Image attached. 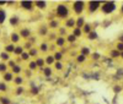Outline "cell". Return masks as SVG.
<instances>
[{
    "label": "cell",
    "instance_id": "obj_1",
    "mask_svg": "<svg viewBox=\"0 0 123 104\" xmlns=\"http://www.w3.org/2000/svg\"><path fill=\"white\" fill-rule=\"evenodd\" d=\"M53 11H54V17L58 18L60 22H63L70 16H73L70 10V1H62V3L55 4Z\"/></svg>",
    "mask_w": 123,
    "mask_h": 104
},
{
    "label": "cell",
    "instance_id": "obj_2",
    "mask_svg": "<svg viewBox=\"0 0 123 104\" xmlns=\"http://www.w3.org/2000/svg\"><path fill=\"white\" fill-rule=\"evenodd\" d=\"M70 10H71V15L74 17L84 16L86 14V1H83V0L70 1Z\"/></svg>",
    "mask_w": 123,
    "mask_h": 104
},
{
    "label": "cell",
    "instance_id": "obj_3",
    "mask_svg": "<svg viewBox=\"0 0 123 104\" xmlns=\"http://www.w3.org/2000/svg\"><path fill=\"white\" fill-rule=\"evenodd\" d=\"M118 11V4L116 1H101V7H100V12L105 16L113 15Z\"/></svg>",
    "mask_w": 123,
    "mask_h": 104
},
{
    "label": "cell",
    "instance_id": "obj_4",
    "mask_svg": "<svg viewBox=\"0 0 123 104\" xmlns=\"http://www.w3.org/2000/svg\"><path fill=\"white\" fill-rule=\"evenodd\" d=\"M100 7H101V1H96V0L86 1V14L95 15V14L100 12Z\"/></svg>",
    "mask_w": 123,
    "mask_h": 104
},
{
    "label": "cell",
    "instance_id": "obj_5",
    "mask_svg": "<svg viewBox=\"0 0 123 104\" xmlns=\"http://www.w3.org/2000/svg\"><path fill=\"white\" fill-rule=\"evenodd\" d=\"M20 10H22L24 12H28V14H32L36 11L35 9V3L33 1H30V0H24V1H20L17 3Z\"/></svg>",
    "mask_w": 123,
    "mask_h": 104
},
{
    "label": "cell",
    "instance_id": "obj_6",
    "mask_svg": "<svg viewBox=\"0 0 123 104\" xmlns=\"http://www.w3.org/2000/svg\"><path fill=\"white\" fill-rule=\"evenodd\" d=\"M17 33L20 34V37H21L22 42H24V40H27L33 34V33H32V29H31L30 27H27V26H22V27H20V28H18V31H17Z\"/></svg>",
    "mask_w": 123,
    "mask_h": 104
},
{
    "label": "cell",
    "instance_id": "obj_7",
    "mask_svg": "<svg viewBox=\"0 0 123 104\" xmlns=\"http://www.w3.org/2000/svg\"><path fill=\"white\" fill-rule=\"evenodd\" d=\"M49 44H50V43H48V42H47L46 39L38 42L37 48H38V50H39V54L42 55V56H44V55L49 54Z\"/></svg>",
    "mask_w": 123,
    "mask_h": 104
},
{
    "label": "cell",
    "instance_id": "obj_8",
    "mask_svg": "<svg viewBox=\"0 0 123 104\" xmlns=\"http://www.w3.org/2000/svg\"><path fill=\"white\" fill-rule=\"evenodd\" d=\"M49 32H50V31H49L47 23L42 22V23H39V26L37 27V34H36V36L39 37V38H44V39H46V37L48 36Z\"/></svg>",
    "mask_w": 123,
    "mask_h": 104
},
{
    "label": "cell",
    "instance_id": "obj_9",
    "mask_svg": "<svg viewBox=\"0 0 123 104\" xmlns=\"http://www.w3.org/2000/svg\"><path fill=\"white\" fill-rule=\"evenodd\" d=\"M7 22H9V25L11 27L17 28V27H20V25H21L22 20H21V16H20L18 14H14V15H11L7 18Z\"/></svg>",
    "mask_w": 123,
    "mask_h": 104
},
{
    "label": "cell",
    "instance_id": "obj_10",
    "mask_svg": "<svg viewBox=\"0 0 123 104\" xmlns=\"http://www.w3.org/2000/svg\"><path fill=\"white\" fill-rule=\"evenodd\" d=\"M38 71L41 72V75H42L44 78H47V80H52L53 76H54V70H53L52 66H44L43 69H41Z\"/></svg>",
    "mask_w": 123,
    "mask_h": 104
},
{
    "label": "cell",
    "instance_id": "obj_11",
    "mask_svg": "<svg viewBox=\"0 0 123 104\" xmlns=\"http://www.w3.org/2000/svg\"><path fill=\"white\" fill-rule=\"evenodd\" d=\"M47 26H48V28H49V31H53V32H55V31L62 26V22L58 20V18H55V17H52L48 22H47Z\"/></svg>",
    "mask_w": 123,
    "mask_h": 104
},
{
    "label": "cell",
    "instance_id": "obj_12",
    "mask_svg": "<svg viewBox=\"0 0 123 104\" xmlns=\"http://www.w3.org/2000/svg\"><path fill=\"white\" fill-rule=\"evenodd\" d=\"M35 3V9L38 10V11H47L48 7H49V3L48 1H44V0H36Z\"/></svg>",
    "mask_w": 123,
    "mask_h": 104
},
{
    "label": "cell",
    "instance_id": "obj_13",
    "mask_svg": "<svg viewBox=\"0 0 123 104\" xmlns=\"http://www.w3.org/2000/svg\"><path fill=\"white\" fill-rule=\"evenodd\" d=\"M9 39H10V43H12L14 45H18V44H21V42H22L20 34L17 33V31H12L9 36Z\"/></svg>",
    "mask_w": 123,
    "mask_h": 104
},
{
    "label": "cell",
    "instance_id": "obj_14",
    "mask_svg": "<svg viewBox=\"0 0 123 104\" xmlns=\"http://www.w3.org/2000/svg\"><path fill=\"white\" fill-rule=\"evenodd\" d=\"M62 26L65 27L69 32H70V31L75 27V17H74V16H70L69 18H67L65 21H63V25H62Z\"/></svg>",
    "mask_w": 123,
    "mask_h": 104
},
{
    "label": "cell",
    "instance_id": "obj_15",
    "mask_svg": "<svg viewBox=\"0 0 123 104\" xmlns=\"http://www.w3.org/2000/svg\"><path fill=\"white\" fill-rule=\"evenodd\" d=\"M54 45L57 47V49H58V50L67 48V47H68V44H67L65 37H59V36H58V37H57V39L54 40Z\"/></svg>",
    "mask_w": 123,
    "mask_h": 104
},
{
    "label": "cell",
    "instance_id": "obj_16",
    "mask_svg": "<svg viewBox=\"0 0 123 104\" xmlns=\"http://www.w3.org/2000/svg\"><path fill=\"white\" fill-rule=\"evenodd\" d=\"M85 37H86V39L89 42H91V43H94V42H96V40L100 39V34H98V32H97L96 29H92L91 32L89 34H86Z\"/></svg>",
    "mask_w": 123,
    "mask_h": 104
},
{
    "label": "cell",
    "instance_id": "obj_17",
    "mask_svg": "<svg viewBox=\"0 0 123 104\" xmlns=\"http://www.w3.org/2000/svg\"><path fill=\"white\" fill-rule=\"evenodd\" d=\"M14 77H15V75L12 74V72L11 71H7V72H5V74H3L1 75V81L3 82H5V83H7V85H9V83H12V81H14Z\"/></svg>",
    "mask_w": 123,
    "mask_h": 104
},
{
    "label": "cell",
    "instance_id": "obj_18",
    "mask_svg": "<svg viewBox=\"0 0 123 104\" xmlns=\"http://www.w3.org/2000/svg\"><path fill=\"white\" fill-rule=\"evenodd\" d=\"M7 11H6V9L5 7H0V26H3L7 22Z\"/></svg>",
    "mask_w": 123,
    "mask_h": 104
},
{
    "label": "cell",
    "instance_id": "obj_19",
    "mask_svg": "<svg viewBox=\"0 0 123 104\" xmlns=\"http://www.w3.org/2000/svg\"><path fill=\"white\" fill-rule=\"evenodd\" d=\"M87 22L86 21V16L84 15V16H78V17H75V27L76 28H83L84 27V25Z\"/></svg>",
    "mask_w": 123,
    "mask_h": 104
},
{
    "label": "cell",
    "instance_id": "obj_20",
    "mask_svg": "<svg viewBox=\"0 0 123 104\" xmlns=\"http://www.w3.org/2000/svg\"><path fill=\"white\" fill-rule=\"evenodd\" d=\"M91 53H92V49H91L89 45H81V47L79 48V54L84 55V56H86V58H89V56L91 55Z\"/></svg>",
    "mask_w": 123,
    "mask_h": 104
},
{
    "label": "cell",
    "instance_id": "obj_21",
    "mask_svg": "<svg viewBox=\"0 0 123 104\" xmlns=\"http://www.w3.org/2000/svg\"><path fill=\"white\" fill-rule=\"evenodd\" d=\"M12 83H14V86H15V87L24 86L25 83H26V80H25V77H24L22 75H18V76H15V77H14Z\"/></svg>",
    "mask_w": 123,
    "mask_h": 104
},
{
    "label": "cell",
    "instance_id": "obj_22",
    "mask_svg": "<svg viewBox=\"0 0 123 104\" xmlns=\"http://www.w3.org/2000/svg\"><path fill=\"white\" fill-rule=\"evenodd\" d=\"M53 70H54V72H62V71H64L65 70V64L63 61H55L54 64H53Z\"/></svg>",
    "mask_w": 123,
    "mask_h": 104
},
{
    "label": "cell",
    "instance_id": "obj_23",
    "mask_svg": "<svg viewBox=\"0 0 123 104\" xmlns=\"http://www.w3.org/2000/svg\"><path fill=\"white\" fill-rule=\"evenodd\" d=\"M24 69H25V67H24L21 64H16V65H15V66H14L11 70H10V71H11L15 76H18V75H22Z\"/></svg>",
    "mask_w": 123,
    "mask_h": 104
},
{
    "label": "cell",
    "instance_id": "obj_24",
    "mask_svg": "<svg viewBox=\"0 0 123 104\" xmlns=\"http://www.w3.org/2000/svg\"><path fill=\"white\" fill-rule=\"evenodd\" d=\"M119 54H121V53H119L118 50H116L115 48H112V49L108 51V55H107V56H108L111 60L115 61V60H118V59H119Z\"/></svg>",
    "mask_w": 123,
    "mask_h": 104
},
{
    "label": "cell",
    "instance_id": "obj_25",
    "mask_svg": "<svg viewBox=\"0 0 123 104\" xmlns=\"http://www.w3.org/2000/svg\"><path fill=\"white\" fill-rule=\"evenodd\" d=\"M44 58V64H46V66H53V64L55 62V60H54V58H53V54H47V55H44L43 56Z\"/></svg>",
    "mask_w": 123,
    "mask_h": 104
},
{
    "label": "cell",
    "instance_id": "obj_26",
    "mask_svg": "<svg viewBox=\"0 0 123 104\" xmlns=\"http://www.w3.org/2000/svg\"><path fill=\"white\" fill-rule=\"evenodd\" d=\"M65 40H67V44H68V47L69 45H75L76 44V42H78V39L73 36V34H71L70 32L65 36Z\"/></svg>",
    "mask_w": 123,
    "mask_h": 104
},
{
    "label": "cell",
    "instance_id": "obj_27",
    "mask_svg": "<svg viewBox=\"0 0 123 104\" xmlns=\"http://www.w3.org/2000/svg\"><path fill=\"white\" fill-rule=\"evenodd\" d=\"M87 59H89V58L81 55V54H79V53H78V55L74 58V60H75V62H76L78 65H84L85 62H87Z\"/></svg>",
    "mask_w": 123,
    "mask_h": 104
},
{
    "label": "cell",
    "instance_id": "obj_28",
    "mask_svg": "<svg viewBox=\"0 0 123 104\" xmlns=\"http://www.w3.org/2000/svg\"><path fill=\"white\" fill-rule=\"evenodd\" d=\"M70 33L73 34V36H74L78 40H79L80 38H83V37H84V34H83V31H81L80 28H76V27H74L73 29H71V31H70Z\"/></svg>",
    "mask_w": 123,
    "mask_h": 104
},
{
    "label": "cell",
    "instance_id": "obj_29",
    "mask_svg": "<svg viewBox=\"0 0 123 104\" xmlns=\"http://www.w3.org/2000/svg\"><path fill=\"white\" fill-rule=\"evenodd\" d=\"M53 58H54L55 61H63L65 59V54L62 50H57V51L53 53Z\"/></svg>",
    "mask_w": 123,
    "mask_h": 104
},
{
    "label": "cell",
    "instance_id": "obj_30",
    "mask_svg": "<svg viewBox=\"0 0 123 104\" xmlns=\"http://www.w3.org/2000/svg\"><path fill=\"white\" fill-rule=\"evenodd\" d=\"M94 29V25L92 23H90V22H86L85 25H84V27L81 28V31H83V34L84 36H86V34H89L91 31Z\"/></svg>",
    "mask_w": 123,
    "mask_h": 104
},
{
    "label": "cell",
    "instance_id": "obj_31",
    "mask_svg": "<svg viewBox=\"0 0 123 104\" xmlns=\"http://www.w3.org/2000/svg\"><path fill=\"white\" fill-rule=\"evenodd\" d=\"M28 55H30L31 59H36V58H38V56L41 55V54H39V50H38V48H37V45L33 47L32 49L28 50Z\"/></svg>",
    "mask_w": 123,
    "mask_h": 104
},
{
    "label": "cell",
    "instance_id": "obj_32",
    "mask_svg": "<svg viewBox=\"0 0 123 104\" xmlns=\"http://www.w3.org/2000/svg\"><path fill=\"white\" fill-rule=\"evenodd\" d=\"M26 69H28L30 71H32V72H37V71H38V67H37V65H36V61H35L33 59H31V60L27 62Z\"/></svg>",
    "mask_w": 123,
    "mask_h": 104
},
{
    "label": "cell",
    "instance_id": "obj_33",
    "mask_svg": "<svg viewBox=\"0 0 123 104\" xmlns=\"http://www.w3.org/2000/svg\"><path fill=\"white\" fill-rule=\"evenodd\" d=\"M33 60L36 61V65H37L38 70H41V69H43V67L46 66V64H44V58H43L42 55H39L38 58H36V59H33Z\"/></svg>",
    "mask_w": 123,
    "mask_h": 104
},
{
    "label": "cell",
    "instance_id": "obj_34",
    "mask_svg": "<svg viewBox=\"0 0 123 104\" xmlns=\"http://www.w3.org/2000/svg\"><path fill=\"white\" fill-rule=\"evenodd\" d=\"M24 51H25V49H24L22 44L15 45V49H14V53H12V55H15V58H18L20 55H21V54L24 53Z\"/></svg>",
    "mask_w": 123,
    "mask_h": 104
},
{
    "label": "cell",
    "instance_id": "obj_35",
    "mask_svg": "<svg viewBox=\"0 0 123 104\" xmlns=\"http://www.w3.org/2000/svg\"><path fill=\"white\" fill-rule=\"evenodd\" d=\"M14 93H15V96H16V97H21V96H24L25 93H26V88H25V86H18V87H15Z\"/></svg>",
    "mask_w": 123,
    "mask_h": 104
},
{
    "label": "cell",
    "instance_id": "obj_36",
    "mask_svg": "<svg viewBox=\"0 0 123 104\" xmlns=\"http://www.w3.org/2000/svg\"><path fill=\"white\" fill-rule=\"evenodd\" d=\"M92 61H95V62H98L101 59H102V54L101 53H98V51H92L91 53V55L89 56Z\"/></svg>",
    "mask_w": 123,
    "mask_h": 104
},
{
    "label": "cell",
    "instance_id": "obj_37",
    "mask_svg": "<svg viewBox=\"0 0 123 104\" xmlns=\"http://www.w3.org/2000/svg\"><path fill=\"white\" fill-rule=\"evenodd\" d=\"M55 33H57V36H59V37H65L68 33H69V31L65 28V27H63V26H60L57 31H55Z\"/></svg>",
    "mask_w": 123,
    "mask_h": 104
},
{
    "label": "cell",
    "instance_id": "obj_38",
    "mask_svg": "<svg viewBox=\"0 0 123 104\" xmlns=\"http://www.w3.org/2000/svg\"><path fill=\"white\" fill-rule=\"evenodd\" d=\"M57 33L55 32H53V31H50V32L48 33V36L46 37V40L48 42V43H54V40L57 39Z\"/></svg>",
    "mask_w": 123,
    "mask_h": 104
},
{
    "label": "cell",
    "instance_id": "obj_39",
    "mask_svg": "<svg viewBox=\"0 0 123 104\" xmlns=\"http://www.w3.org/2000/svg\"><path fill=\"white\" fill-rule=\"evenodd\" d=\"M14 49H15V45L12 44V43H7V44H5L4 45V51H5V53H7V54H10V55H11L12 53H14Z\"/></svg>",
    "mask_w": 123,
    "mask_h": 104
},
{
    "label": "cell",
    "instance_id": "obj_40",
    "mask_svg": "<svg viewBox=\"0 0 123 104\" xmlns=\"http://www.w3.org/2000/svg\"><path fill=\"white\" fill-rule=\"evenodd\" d=\"M30 93L33 94V96L39 94V88H38V86L36 85V83H31L30 85Z\"/></svg>",
    "mask_w": 123,
    "mask_h": 104
},
{
    "label": "cell",
    "instance_id": "obj_41",
    "mask_svg": "<svg viewBox=\"0 0 123 104\" xmlns=\"http://www.w3.org/2000/svg\"><path fill=\"white\" fill-rule=\"evenodd\" d=\"M18 60L21 61V62H26V64H27V62L31 60V58H30V55H28V51H26V50H25L24 53L18 56Z\"/></svg>",
    "mask_w": 123,
    "mask_h": 104
},
{
    "label": "cell",
    "instance_id": "obj_42",
    "mask_svg": "<svg viewBox=\"0 0 123 104\" xmlns=\"http://www.w3.org/2000/svg\"><path fill=\"white\" fill-rule=\"evenodd\" d=\"M10 59H11V55H10V54L5 53L4 50L0 51V61H3V62H7Z\"/></svg>",
    "mask_w": 123,
    "mask_h": 104
},
{
    "label": "cell",
    "instance_id": "obj_43",
    "mask_svg": "<svg viewBox=\"0 0 123 104\" xmlns=\"http://www.w3.org/2000/svg\"><path fill=\"white\" fill-rule=\"evenodd\" d=\"M22 76L25 77V80L27 81V80H31L33 77V75H35V72H32V71H30L28 69H24V72H22Z\"/></svg>",
    "mask_w": 123,
    "mask_h": 104
},
{
    "label": "cell",
    "instance_id": "obj_44",
    "mask_svg": "<svg viewBox=\"0 0 123 104\" xmlns=\"http://www.w3.org/2000/svg\"><path fill=\"white\" fill-rule=\"evenodd\" d=\"M0 104H12V100L6 94H1L0 96Z\"/></svg>",
    "mask_w": 123,
    "mask_h": 104
},
{
    "label": "cell",
    "instance_id": "obj_45",
    "mask_svg": "<svg viewBox=\"0 0 123 104\" xmlns=\"http://www.w3.org/2000/svg\"><path fill=\"white\" fill-rule=\"evenodd\" d=\"M9 85L3 81H0V93H7L9 92Z\"/></svg>",
    "mask_w": 123,
    "mask_h": 104
},
{
    "label": "cell",
    "instance_id": "obj_46",
    "mask_svg": "<svg viewBox=\"0 0 123 104\" xmlns=\"http://www.w3.org/2000/svg\"><path fill=\"white\" fill-rule=\"evenodd\" d=\"M10 69H9V66H7V64L6 62H3V61H0V74H5V72H7Z\"/></svg>",
    "mask_w": 123,
    "mask_h": 104
},
{
    "label": "cell",
    "instance_id": "obj_47",
    "mask_svg": "<svg viewBox=\"0 0 123 104\" xmlns=\"http://www.w3.org/2000/svg\"><path fill=\"white\" fill-rule=\"evenodd\" d=\"M21 44H22V47H24V49H25L26 51H28L30 49H32L33 47H36V45H33V44H31V43H30L28 40H24V42H22Z\"/></svg>",
    "mask_w": 123,
    "mask_h": 104
},
{
    "label": "cell",
    "instance_id": "obj_48",
    "mask_svg": "<svg viewBox=\"0 0 123 104\" xmlns=\"http://www.w3.org/2000/svg\"><path fill=\"white\" fill-rule=\"evenodd\" d=\"M27 40L30 42L31 44H33V45H37V44H38V37H37V36H33V34H32Z\"/></svg>",
    "mask_w": 123,
    "mask_h": 104
},
{
    "label": "cell",
    "instance_id": "obj_49",
    "mask_svg": "<svg viewBox=\"0 0 123 104\" xmlns=\"http://www.w3.org/2000/svg\"><path fill=\"white\" fill-rule=\"evenodd\" d=\"M6 64H7V66H9V69H10V70H11V69H12V67H14V66H15V65L17 64V61H16V59H14V58H11V59H10V60H9V61L6 62Z\"/></svg>",
    "mask_w": 123,
    "mask_h": 104
},
{
    "label": "cell",
    "instance_id": "obj_50",
    "mask_svg": "<svg viewBox=\"0 0 123 104\" xmlns=\"http://www.w3.org/2000/svg\"><path fill=\"white\" fill-rule=\"evenodd\" d=\"M115 49L118 50L119 53L121 51H123V43H121V42H116V44H115Z\"/></svg>",
    "mask_w": 123,
    "mask_h": 104
},
{
    "label": "cell",
    "instance_id": "obj_51",
    "mask_svg": "<svg viewBox=\"0 0 123 104\" xmlns=\"http://www.w3.org/2000/svg\"><path fill=\"white\" fill-rule=\"evenodd\" d=\"M122 89H123L122 86H119V85H113V92L116 93V94H118V93H119Z\"/></svg>",
    "mask_w": 123,
    "mask_h": 104
},
{
    "label": "cell",
    "instance_id": "obj_52",
    "mask_svg": "<svg viewBox=\"0 0 123 104\" xmlns=\"http://www.w3.org/2000/svg\"><path fill=\"white\" fill-rule=\"evenodd\" d=\"M14 5H17L16 1H6V6L9 7H14Z\"/></svg>",
    "mask_w": 123,
    "mask_h": 104
},
{
    "label": "cell",
    "instance_id": "obj_53",
    "mask_svg": "<svg viewBox=\"0 0 123 104\" xmlns=\"http://www.w3.org/2000/svg\"><path fill=\"white\" fill-rule=\"evenodd\" d=\"M118 11H119V14L123 16V3H121V5H118Z\"/></svg>",
    "mask_w": 123,
    "mask_h": 104
},
{
    "label": "cell",
    "instance_id": "obj_54",
    "mask_svg": "<svg viewBox=\"0 0 123 104\" xmlns=\"http://www.w3.org/2000/svg\"><path fill=\"white\" fill-rule=\"evenodd\" d=\"M117 42H121V43H123V32L119 33V36H118V38H117Z\"/></svg>",
    "mask_w": 123,
    "mask_h": 104
},
{
    "label": "cell",
    "instance_id": "obj_55",
    "mask_svg": "<svg viewBox=\"0 0 123 104\" xmlns=\"http://www.w3.org/2000/svg\"><path fill=\"white\" fill-rule=\"evenodd\" d=\"M6 6V1H0V7H4Z\"/></svg>",
    "mask_w": 123,
    "mask_h": 104
},
{
    "label": "cell",
    "instance_id": "obj_56",
    "mask_svg": "<svg viewBox=\"0 0 123 104\" xmlns=\"http://www.w3.org/2000/svg\"><path fill=\"white\" fill-rule=\"evenodd\" d=\"M119 59L123 60V51H121V54H119Z\"/></svg>",
    "mask_w": 123,
    "mask_h": 104
},
{
    "label": "cell",
    "instance_id": "obj_57",
    "mask_svg": "<svg viewBox=\"0 0 123 104\" xmlns=\"http://www.w3.org/2000/svg\"><path fill=\"white\" fill-rule=\"evenodd\" d=\"M0 37H1V27H0Z\"/></svg>",
    "mask_w": 123,
    "mask_h": 104
}]
</instances>
